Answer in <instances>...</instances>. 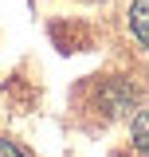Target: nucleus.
Listing matches in <instances>:
<instances>
[{
	"mask_svg": "<svg viewBox=\"0 0 149 157\" xmlns=\"http://www.w3.org/2000/svg\"><path fill=\"white\" fill-rule=\"evenodd\" d=\"M145 12H149V0H133V39H137V43H141V47H145L149 43V28H145Z\"/></svg>",
	"mask_w": 149,
	"mask_h": 157,
	"instance_id": "obj_1",
	"label": "nucleus"
},
{
	"mask_svg": "<svg viewBox=\"0 0 149 157\" xmlns=\"http://www.w3.org/2000/svg\"><path fill=\"white\" fill-rule=\"evenodd\" d=\"M133 141H137V149H145L149 145V130H145V114L133 118Z\"/></svg>",
	"mask_w": 149,
	"mask_h": 157,
	"instance_id": "obj_2",
	"label": "nucleus"
},
{
	"mask_svg": "<svg viewBox=\"0 0 149 157\" xmlns=\"http://www.w3.org/2000/svg\"><path fill=\"white\" fill-rule=\"evenodd\" d=\"M0 157H24L16 149V141H8V137H0Z\"/></svg>",
	"mask_w": 149,
	"mask_h": 157,
	"instance_id": "obj_3",
	"label": "nucleus"
}]
</instances>
